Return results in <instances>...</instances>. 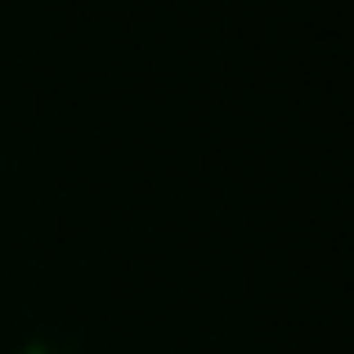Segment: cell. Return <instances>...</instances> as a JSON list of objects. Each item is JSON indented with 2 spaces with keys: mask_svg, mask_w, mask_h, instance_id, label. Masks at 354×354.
Wrapping results in <instances>:
<instances>
[{
  "mask_svg": "<svg viewBox=\"0 0 354 354\" xmlns=\"http://www.w3.org/2000/svg\"><path fill=\"white\" fill-rule=\"evenodd\" d=\"M32 354H45V350H32Z\"/></svg>",
  "mask_w": 354,
  "mask_h": 354,
  "instance_id": "1",
  "label": "cell"
}]
</instances>
